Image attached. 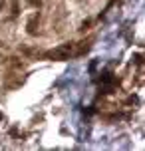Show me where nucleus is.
Returning <instances> with one entry per match:
<instances>
[{
	"label": "nucleus",
	"mask_w": 145,
	"mask_h": 151,
	"mask_svg": "<svg viewBox=\"0 0 145 151\" xmlns=\"http://www.w3.org/2000/svg\"><path fill=\"white\" fill-rule=\"evenodd\" d=\"M92 42L93 38H88L85 42H68V44H62L58 48H52L44 54L46 60H56V62H64V60H70V58H80L84 56L90 48H92Z\"/></svg>",
	"instance_id": "nucleus-1"
},
{
	"label": "nucleus",
	"mask_w": 145,
	"mask_h": 151,
	"mask_svg": "<svg viewBox=\"0 0 145 151\" xmlns=\"http://www.w3.org/2000/svg\"><path fill=\"white\" fill-rule=\"evenodd\" d=\"M2 4H4V0H0V10H2Z\"/></svg>",
	"instance_id": "nucleus-2"
},
{
	"label": "nucleus",
	"mask_w": 145,
	"mask_h": 151,
	"mask_svg": "<svg viewBox=\"0 0 145 151\" xmlns=\"http://www.w3.org/2000/svg\"><path fill=\"white\" fill-rule=\"evenodd\" d=\"M2 117H4V115H2V111H0V121H2Z\"/></svg>",
	"instance_id": "nucleus-3"
}]
</instances>
